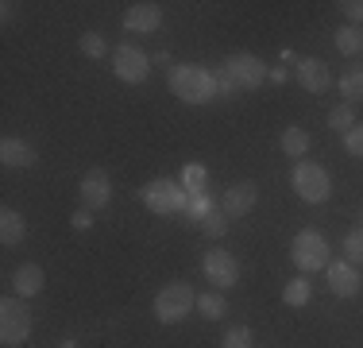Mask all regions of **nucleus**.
<instances>
[{
    "instance_id": "nucleus-6",
    "label": "nucleus",
    "mask_w": 363,
    "mask_h": 348,
    "mask_svg": "<svg viewBox=\"0 0 363 348\" xmlns=\"http://www.w3.org/2000/svg\"><path fill=\"white\" fill-rule=\"evenodd\" d=\"M290 182H294V194H298L306 205H321V202L333 197V178H328V170L321 167V163H306V159H301L298 167H294Z\"/></svg>"
},
{
    "instance_id": "nucleus-26",
    "label": "nucleus",
    "mask_w": 363,
    "mask_h": 348,
    "mask_svg": "<svg viewBox=\"0 0 363 348\" xmlns=\"http://www.w3.org/2000/svg\"><path fill=\"white\" fill-rule=\"evenodd\" d=\"M220 348H255V337H252V329H247V325H232V329H224V337H220Z\"/></svg>"
},
{
    "instance_id": "nucleus-35",
    "label": "nucleus",
    "mask_w": 363,
    "mask_h": 348,
    "mask_svg": "<svg viewBox=\"0 0 363 348\" xmlns=\"http://www.w3.org/2000/svg\"><path fill=\"white\" fill-rule=\"evenodd\" d=\"M151 62H155V66H174V62H170V55H167V50H159V55H155Z\"/></svg>"
},
{
    "instance_id": "nucleus-15",
    "label": "nucleus",
    "mask_w": 363,
    "mask_h": 348,
    "mask_svg": "<svg viewBox=\"0 0 363 348\" xmlns=\"http://www.w3.org/2000/svg\"><path fill=\"white\" fill-rule=\"evenodd\" d=\"M255 197H259V186L255 182H236V186H228L224 190V197H220V209H224V217H247L255 209Z\"/></svg>"
},
{
    "instance_id": "nucleus-1",
    "label": "nucleus",
    "mask_w": 363,
    "mask_h": 348,
    "mask_svg": "<svg viewBox=\"0 0 363 348\" xmlns=\"http://www.w3.org/2000/svg\"><path fill=\"white\" fill-rule=\"evenodd\" d=\"M167 85H170V93H174L178 101H186V104L217 101V77H213V70L194 66V62H174L170 66L167 70Z\"/></svg>"
},
{
    "instance_id": "nucleus-12",
    "label": "nucleus",
    "mask_w": 363,
    "mask_h": 348,
    "mask_svg": "<svg viewBox=\"0 0 363 348\" xmlns=\"http://www.w3.org/2000/svg\"><path fill=\"white\" fill-rule=\"evenodd\" d=\"M162 28V8L151 4V0H140V4H128L124 8V31L132 35H151Z\"/></svg>"
},
{
    "instance_id": "nucleus-31",
    "label": "nucleus",
    "mask_w": 363,
    "mask_h": 348,
    "mask_svg": "<svg viewBox=\"0 0 363 348\" xmlns=\"http://www.w3.org/2000/svg\"><path fill=\"white\" fill-rule=\"evenodd\" d=\"M213 77H217V97H236V93H240V85L236 82H232V74H228V70H213Z\"/></svg>"
},
{
    "instance_id": "nucleus-30",
    "label": "nucleus",
    "mask_w": 363,
    "mask_h": 348,
    "mask_svg": "<svg viewBox=\"0 0 363 348\" xmlns=\"http://www.w3.org/2000/svg\"><path fill=\"white\" fill-rule=\"evenodd\" d=\"M344 151L352 159H363V124H356L352 132H344Z\"/></svg>"
},
{
    "instance_id": "nucleus-3",
    "label": "nucleus",
    "mask_w": 363,
    "mask_h": 348,
    "mask_svg": "<svg viewBox=\"0 0 363 348\" xmlns=\"http://www.w3.org/2000/svg\"><path fill=\"white\" fill-rule=\"evenodd\" d=\"M31 325H35V317H31L28 298L8 294V298L0 302V344H8V348L23 344L31 337Z\"/></svg>"
},
{
    "instance_id": "nucleus-5",
    "label": "nucleus",
    "mask_w": 363,
    "mask_h": 348,
    "mask_svg": "<svg viewBox=\"0 0 363 348\" xmlns=\"http://www.w3.org/2000/svg\"><path fill=\"white\" fill-rule=\"evenodd\" d=\"M140 202L151 209V213L170 217V213H186L189 194L182 190V182H174V178H155V182H147V186L140 190Z\"/></svg>"
},
{
    "instance_id": "nucleus-21",
    "label": "nucleus",
    "mask_w": 363,
    "mask_h": 348,
    "mask_svg": "<svg viewBox=\"0 0 363 348\" xmlns=\"http://www.w3.org/2000/svg\"><path fill=\"white\" fill-rule=\"evenodd\" d=\"M309 143H313V139H309V132L301 124H290L286 132H282V151L290 155V159H306V151H309Z\"/></svg>"
},
{
    "instance_id": "nucleus-18",
    "label": "nucleus",
    "mask_w": 363,
    "mask_h": 348,
    "mask_svg": "<svg viewBox=\"0 0 363 348\" xmlns=\"http://www.w3.org/2000/svg\"><path fill=\"white\" fill-rule=\"evenodd\" d=\"M336 89H340L344 104H356V101H363V66H359V62L344 66V74L336 77Z\"/></svg>"
},
{
    "instance_id": "nucleus-33",
    "label": "nucleus",
    "mask_w": 363,
    "mask_h": 348,
    "mask_svg": "<svg viewBox=\"0 0 363 348\" xmlns=\"http://www.w3.org/2000/svg\"><path fill=\"white\" fill-rule=\"evenodd\" d=\"M70 224H74L77 232H89L93 229V213H89V209H77V213L70 217Z\"/></svg>"
},
{
    "instance_id": "nucleus-22",
    "label": "nucleus",
    "mask_w": 363,
    "mask_h": 348,
    "mask_svg": "<svg viewBox=\"0 0 363 348\" xmlns=\"http://www.w3.org/2000/svg\"><path fill=\"white\" fill-rule=\"evenodd\" d=\"M333 39H336V50H340V55H348V58L363 55V28H356V23H344Z\"/></svg>"
},
{
    "instance_id": "nucleus-4",
    "label": "nucleus",
    "mask_w": 363,
    "mask_h": 348,
    "mask_svg": "<svg viewBox=\"0 0 363 348\" xmlns=\"http://www.w3.org/2000/svg\"><path fill=\"white\" fill-rule=\"evenodd\" d=\"M333 248H328V240L321 236V232H313V229H306V232H298L290 244V259H294V267H298L301 275H313V271H328V263H333Z\"/></svg>"
},
{
    "instance_id": "nucleus-8",
    "label": "nucleus",
    "mask_w": 363,
    "mask_h": 348,
    "mask_svg": "<svg viewBox=\"0 0 363 348\" xmlns=\"http://www.w3.org/2000/svg\"><path fill=\"white\" fill-rule=\"evenodd\" d=\"M224 70L232 74V82H236L240 89H259V85L271 77V66H267L259 55H247V50L228 55V58H224Z\"/></svg>"
},
{
    "instance_id": "nucleus-24",
    "label": "nucleus",
    "mask_w": 363,
    "mask_h": 348,
    "mask_svg": "<svg viewBox=\"0 0 363 348\" xmlns=\"http://www.w3.org/2000/svg\"><path fill=\"white\" fill-rule=\"evenodd\" d=\"M77 47H82V55H85V58H112V50H108L105 35H97V31H85Z\"/></svg>"
},
{
    "instance_id": "nucleus-2",
    "label": "nucleus",
    "mask_w": 363,
    "mask_h": 348,
    "mask_svg": "<svg viewBox=\"0 0 363 348\" xmlns=\"http://www.w3.org/2000/svg\"><path fill=\"white\" fill-rule=\"evenodd\" d=\"M155 321H162V325H178L182 317H189V313L197 310V294L189 283H167L159 294H155Z\"/></svg>"
},
{
    "instance_id": "nucleus-23",
    "label": "nucleus",
    "mask_w": 363,
    "mask_h": 348,
    "mask_svg": "<svg viewBox=\"0 0 363 348\" xmlns=\"http://www.w3.org/2000/svg\"><path fill=\"white\" fill-rule=\"evenodd\" d=\"M224 310H228V302H224V294L220 290H205V294H197V313L201 317H209V321H217V317H224Z\"/></svg>"
},
{
    "instance_id": "nucleus-10",
    "label": "nucleus",
    "mask_w": 363,
    "mask_h": 348,
    "mask_svg": "<svg viewBox=\"0 0 363 348\" xmlns=\"http://www.w3.org/2000/svg\"><path fill=\"white\" fill-rule=\"evenodd\" d=\"M77 194H82V209H89V213H93V209H108V202H112V178H108V170H101V167L85 170Z\"/></svg>"
},
{
    "instance_id": "nucleus-13",
    "label": "nucleus",
    "mask_w": 363,
    "mask_h": 348,
    "mask_svg": "<svg viewBox=\"0 0 363 348\" xmlns=\"http://www.w3.org/2000/svg\"><path fill=\"white\" fill-rule=\"evenodd\" d=\"M328 290L336 294V298H356L363 278H359V267L348 263V259H336V263H328Z\"/></svg>"
},
{
    "instance_id": "nucleus-32",
    "label": "nucleus",
    "mask_w": 363,
    "mask_h": 348,
    "mask_svg": "<svg viewBox=\"0 0 363 348\" xmlns=\"http://www.w3.org/2000/svg\"><path fill=\"white\" fill-rule=\"evenodd\" d=\"M340 8L344 16H348V23H356V28H363V0H340Z\"/></svg>"
},
{
    "instance_id": "nucleus-34",
    "label": "nucleus",
    "mask_w": 363,
    "mask_h": 348,
    "mask_svg": "<svg viewBox=\"0 0 363 348\" xmlns=\"http://www.w3.org/2000/svg\"><path fill=\"white\" fill-rule=\"evenodd\" d=\"M0 16H4V23L16 16V4H12V0H4V4H0Z\"/></svg>"
},
{
    "instance_id": "nucleus-28",
    "label": "nucleus",
    "mask_w": 363,
    "mask_h": 348,
    "mask_svg": "<svg viewBox=\"0 0 363 348\" xmlns=\"http://www.w3.org/2000/svg\"><path fill=\"white\" fill-rule=\"evenodd\" d=\"M213 209H217V205H213V197H209V194H197V197H189V205H186V217H189V221H197V224H201L205 217L213 213Z\"/></svg>"
},
{
    "instance_id": "nucleus-37",
    "label": "nucleus",
    "mask_w": 363,
    "mask_h": 348,
    "mask_svg": "<svg viewBox=\"0 0 363 348\" xmlns=\"http://www.w3.org/2000/svg\"><path fill=\"white\" fill-rule=\"evenodd\" d=\"M359 224H363V209H359Z\"/></svg>"
},
{
    "instance_id": "nucleus-36",
    "label": "nucleus",
    "mask_w": 363,
    "mask_h": 348,
    "mask_svg": "<svg viewBox=\"0 0 363 348\" xmlns=\"http://www.w3.org/2000/svg\"><path fill=\"white\" fill-rule=\"evenodd\" d=\"M58 348H82V344H77V341H74V337H66V341H62V344H58Z\"/></svg>"
},
{
    "instance_id": "nucleus-7",
    "label": "nucleus",
    "mask_w": 363,
    "mask_h": 348,
    "mask_svg": "<svg viewBox=\"0 0 363 348\" xmlns=\"http://www.w3.org/2000/svg\"><path fill=\"white\" fill-rule=\"evenodd\" d=\"M112 74L124 85H143L147 74H151V58H147L135 43H120V47L112 50Z\"/></svg>"
},
{
    "instance_id": "nucleus-20",
    "label": "nucleus",
    "mask_w": 363,
    "mask_h": 348,
    "mask_svg": "<svg viewBox=\"0 0 363 348\" xmlns=\"http://www.w3.org/2000/svg\"><path fill=\"white\" fill-rule=\"evenodd\" d=\"M309 298H313V283H309L306 275L290 278V283L282 286V302H286L290 310H301V306H309Z\"/></svg>"
},
{
    "instance_id": "nucleus-17",
    "label": "nucleus",
    "mask_w": 363,
    "mask_h": 348,
    "mask_svg": "<svg viewBox=\"0 0 363 348\" xmlns=\"http://www.w3.org/2000/svg\"><path fill=\"white\" fill-rule=\"evenodd\" d=\"M28 236V221H23V213H16V209H0V244L4 248H16V244H23Z\"/></svg>"
},
{
    "instance_id": "nucleus-14",
    "label": "nucleus",
    "mask_w": 363,
    "mask_h": 348,
    "mask_svg": "<svg viewBox=\"0 0 363 348\" xmlns=\"http://www.w3.org/2000/svg\"><path fill=\"white\" fill-rule=\"evenodd\" d=\"M0 163H4L8 170H28V167L39 163V151L20 136H4L0 139Z\"/></svg>"
},
{
    "instance_id": "nucleus-9",
    "label": "nucleus",
    "mask_w": 363,
    "mask_h": 348,
    "mask_svg": "<svg viewBox=\"0 0 363 348\" xmlns=\"http://www.w3.org/2000/svg\"><path fill=\"white\" fill-rule=\"evenodd\" d=\"M201 271L217 290H228V286L240 283V259L232 256V251H224V248H209L205 259H201Z\"/></svg>"
},
{
    "instance_id": "nucleus-19",
    "label": "nucleus",
    "mask_w": 363,
    "mask_h": 348,
    "mask_svg": "<svg viewBox=\"0 0 363 348\" xmlns=\"http://www.w3.org/2000/svg\"><path fill=\"white\" fill-rule=\"evenodd\" d=\"M178 182H182V190H186L189 197H197V194H209V170H205L201 163H189V167H182Z\"/></svg>"
},
{
    "instance_id": "nucleus-25",
    "label": "nucleus",
    "mask_w": 363,
    "mask_h": 348,
    "mask_svg": "<svg viewBox=\"0 0 363 348\" xmlns=\"http://www.w3.org/2000/svg\"><path fill=\"white\" fill-rule=\"evenodd\" d=\"M328 128H333V132H352V128H356V109H352V104H336L333 112H328Z\"/></svg>"
},
{
    "instance_id": "nucleus-16",
    "label": "nucleus",
    "mask_w": 363,
    "mask_h": 348,
    "mask_svg": "<svg viewBox=\"0 0 363 348\" xmlns=\"http://www.w3.org/2000/svg\"><path fill=\"white\" fill-rule=\"evenodd\" d=\"M47 286V271H43L39 263H20L12 275V294H20V298H35V294Z\"/></svg>"
},
{
    "instance_id": "nucleus-11",
    "label": "nucleus",
    "mask_w": 363,
    "mask_h": 348,
    "mask_svg": "<svg viewBox=\"0 0 363 348\" xmlns=\"http://www.w3.org/2000/svg\"><path fill=\"white\" fill-rule=\"evenodd\" d=\"M294 70H298L294 77H298V85L306 93H328L333 89V70H328L325 58H298Z\"/></svg>"
},
{
    "instance_id": "nucleus-27",
    "label": "nucleus",
    "mask_w": 363,
    "mask_h": 348,
    "mask_svg": "<svg viewBox=\"0 0 363 348\" xmlns=\"http://www.w3.org/2000/svg\"><path fill=\"white\" fill-rule=\"evenodd\" d=\"M344 259H348V263H363V224H356V229L348 232V236H344Z\"/></svg>"
},
{
    "instance_id": "nucleus-29",
    "label": "nucleus",
    "mask_w": 363,
    "mask_h": 348,
    "mask_svg": "<svg viewBox=\"0 0 363 348\" xmlns=\"http://www.w3.org/2000/svg\"><path fill=\"white\" fill-rule=\"evenodd\" d=\"M201 229L209 232L213 240H220L224 232H228V217H224V209H213V213H209V217H205V221H201Z\"/></svg>"
}]
</instances>
